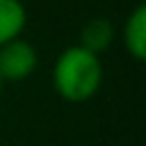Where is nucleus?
<instances>
[{
    "label": "nucleus",
    "mask_w": 146,
    "mask_h": 146,
    "mask_svg": "<svg viewBox=\"0 0 146 146\" xmlns=\"http://www.w3.org/2000/svg\"><path fill=\"white\" fill-rule=\"evenodd\" d=\"M103 62L98 55L84 50L82 46H66L50 71V80H52V89L55 94L73 105H82L87 100H91L100 84H103Z\"/></svg>",
    "instance_id": "nucleus-1"
},
{
    "label": "nucleus",
    "mask_w": 146,
    "mask_h": 146,
    "mask_svg": "<svg viewBox=\"0 0 146 146\" xmlns=\"http://www.w3.org/2000/svg\"><path fill=\"white\" fill-rule=\"evenodd\" d=\"M114 36H116V30H114V23L110 18H103V16H94L89 18L82 30H80V43L84 50L94 52V55H103L105 50H110V46L114 43Z\"/></svg>",
    "instance_id": "nucleus-4"
},
{
    "label": "nucleus",
    "mask_w": 146,
    "mask_h": 146,
    "mask_svg": "<svg viewBox=\"0 0 146 146\" xmlns=\"http://www.w3.org/2000/svg\"><path fill=\"white\" fill-rule=\"evenodd\" d=\"M39 66V52L36 48L18 36L0 46V80L5 82H23L27 80Z\"/></svg>",
    "instance_id": "nucleus-2"
},
{
    "label": "nucleus",
    "mask_w": 146,
    "mask_h": 146,
    "mask_svg": "<svg viewBox=\"0 0 146 146\" xmlns=\"http://www.w3.org/2000/svg\"><path fill=\"white\" fill-rule=\"evenodd\" d=\"M27 27V9L23 0H0V46L23 36Z\"/></svg>",
    "instance_id": "nucleus-5"
},
{
    "label": "nucleus",
    "mask_w": 146,
    "mask_h": 146,
    "mask_svg": "<svg viewBox=\"0 0 146 146\" xmlns=\"http://www.w3.org/2000/svg\"><path fill=\"white\" fill-rule=\"evenodd\" d=\"M0 94H2V80H0Z\"/></svg>",
    "instance_id": "nucleus-6"
},
{
    "label": "nucleus",
    "mask_w": 146,
    "mask_h": 146,
    "mask_svg": "<svg viewBox=\"0 0 146 146\" xmlns=\"http://www.w3.org/2000/svg\"><path fill=\"white\" fill-rule=\"evenodd\" d=\"M121 41L125 52L135 62L146 59V5L139 2L130 9L121 27Z\"/></svg>",
    "instance_id": "nucleus-3"
}]
</instances>
